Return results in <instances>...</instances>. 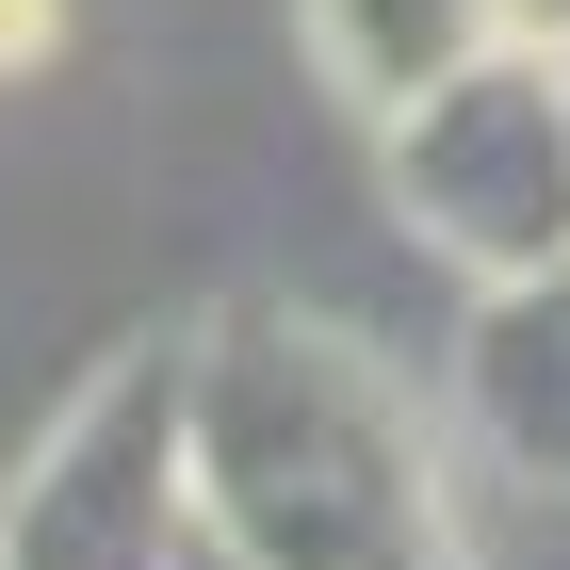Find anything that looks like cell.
Returning <instances> with one entry per match:
<instances>
[{"instance_id":"1","label":"cell","mask_w":570,"mask_h":570,"mask_svg":"<svg viewBox=\"0 0 570 570\" xmlns=\"http://www.w3.org/2000/svg\"><path fill=\"white\" fill-rule=\"evenodd\" d=\"M196 522L245 570H473L392 358L309 309L196 326Z\"/></svg>"},{"instance_id":"2","label":"cell","mask_w":570,"mask_h":570,"mask_svg":"<svg viewBox=\"0 0 570 570\" xmlns=\"http://www.w3.org/2000/svg\"><path fill=\"white\" fill-rule=\"evenodd\" d=\"M196 343H131L0 489V570H196Z\"/></svg>"},{"instance_id":"3","label":"cell","mask_w":570,"mask_h":570,"mask_svg":"<svg viewBox=\"0 0 570 570\" xmlns=\"http://www.w3.org/2000/svg\"><path fill=\"white\" fill-rule=\"evenodd\" d=\"M375 179L392 213L424 228L473 294H522V277L570 262V66L554 49H489L440 98H407L375 131Z\"/></svg>"},{"instance_id":"4","label":"cell","mask_w":570,"mask_h":570,"mask_svg":"<svg viewBox=\"0 0 570 570\" xmlns=\"http://www.w3.org/2000/svg\"><path fill=\"white\" fill-rule=\"evenodd\" d=\"M456 407L522 489H570V262L522 294H473V343H456Z\"/></svg>"},{"instance_id":"5","label":"cell","mask_w":570,"mask_h":570,"mask_svg":"<svg viewBox=\"0 0 570 570\" xmlns=\"http://www.w3.org/2000/svg\"><path fill=\"white\" fill-rule=\"evenodd\" d=\"M489 49H522V17L505 0H309V66L392 131L407 98H440L456 66H489Z\"/></svg>"},{"instance_id":"6","label":"cell","mask_w":570,"mask_h":570,"mask_svg":"<svg viewBox=\"0 0 570 570\" xmlns=\"http://www.w3.org/2000/svg\"><path fill=\"white\" fill-rule=\"evenodd\" d=\"M49 49H66V0H0V82H33Z\"/></svg>"},{"instance_id":"7","label":"cell","mask_w":570,"mask_h":570,"mask_svg":"<svg viewBox=\"0 0 570 570\" xmlns=\"http://www.w3.org/2000/svg\"><path fill=\"white\" fill-rule=\"evenodd\" d=\"M522 17V49H570V0H505Z\"/></svg>"},{"instance_id":"8","label":"cell","mask_w":570,"mask_h":570,"mask_svg":"<svg viewBox=\"0 0 570 570\" xmlns=\"http://www.w3.org/2000/svg\"><path fill=\"white\" fill-rule=\"evenodd\" d=\"M196 570H245V554H213V538H196Z\"/></svg>"},{"instance_id":"9","label":"cell","mask_w":570,"mask_h":570,"mask_svg":"<svg viewBox=\"0 0 570 570\" xmlns=\"http://www.w3.org/2000/svg\"><path fill=\"white\" fill-rule=\"evenodd\" d=\"M554 66H570V49H554Z\"/></svg>"}]
</instances>
